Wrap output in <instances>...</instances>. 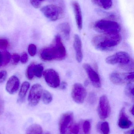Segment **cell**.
I'll return each mask as SVG.
<instances>
[{
    "instance_id": "1",
    "label": "cell",
    "mask_w": 134,
    "mask_h": 134,
    "mask_svg": "<svg viewBox=\"0 0 134 134\" xmlns=\"http://www.w3.org/2000/svg\"><path fill=\"white\" fill-rule=\"evenodd\" d=\"M67 55V51L61 37L57 35L55 36L52 45L42 51L40 56L44 61H50L63 60L66 58Z\"/></svg>"
},
{
    "instance_id": "2",
    "label": "cell",
    "mask_w": 134,
    "mask_h": 134,
    "mask_svg": "<svg viewBox=\"0 0 134 134\" xmlns=\"http://www.w3.org/2000/svg\"><path fill=\"white\" fill-rule=\"evenodd\" d=\"M122 40V37L119 33L102 34L94 37L92 43L98 50L109 51L112 50L118 46Z\"/></svg>"
},
{
    "instance_id": "3",
    "label": "cell",
    "mask_w": 134,
    "mask_h": 134,
    "mask_svg": "<svg viewBox=\"0 0 134 134\" xmlns=\"http://www.w3.org/2000/svg\"><path fill=\"white\" fill-rule=\"evenodd\" d=\"M106 63L109 64H119L121 67L126 69L133 68V61L128 53L126 52H119L106 59Z\"/></svg>"
},
{
    "instance_id": "4",
    "label": "cell",
    "mask_w": 134,
    "mask_h": 134,
    "mask_svg": "<svg viewBox=\"0 0 134 134\" xmlns=\"http://www.w3.org/2000/svg\"><path fill=\"white\" fill-rule=\"evenodd\" d=\"M93 27L97 32L102 34H116L121 30L117 22L108 20H100L94 24Z\"/></svg>"
},
{
    "instance_id": "5",
    "label": "cell",
    "mask_w": 134,
    "mask_h": 134,
    "mask_svg": "<svg viewBox=\"0 0 134 134\" xmlns=\"http://www.w3.org/2000/svg\"><path fill=\"white\" fill-rule=\"evenodd\" d=\"M41 12L47 19L52 21L60 19L64 15V10L61 6L55 4L46 5L41 8Z\"/></svg>"
},
{
    "instance_id": "6",
    "label": "cell",
    "mask_w": 134,
    "mask_h": 134,
    "mask_svg": "<svg viewBox=\"0 0 134 134\" xmlns=\"http://www.w3.org/2000/svg\"><path fill=\"white\" fill-rule=\"evenodd\" d=\"M109 79L111 82L116 85L127 84L134 82L133 72L128 73L112 72L110 75Z\"/></svg>"
},
{
    "instance_id": "7",
    "label": "cell",
    "mask_w": 134,
    "mask_h": 134,
    "mask_svg": "<svg viewBox=\"0 0 134 134\" xmlns=\"http://www.w3.org/2000/svg\"><path fill=\"white\" fill-rule=\"evenodd\" d=\"M43 76L47 84L52 88L60 87V79L58 73L54 69H49L43 72Z\"/></svg>"
},
{
    "instance_id": "8",
    "label": "cell",
    "mask_w": 134,
    "mask_h": 134,
    "mask_svg": "<svg viewBox=\"0 0 134 134\" xmlns=\"http://www.w3.org/2000/svg\"><path fill=\"white\" fill-rule=\"evenodd\" d=\"M42 92L43 89L40 84L36 83L32 86L30 90L28 98L30 105L35 106L39 104L41 97Z\"/></svg>"
},
{
    "instance_id": "9",
    "label": "cell",
    "mask_w": 134,
    "mask_h": 134,
    "mask_svg": "<svg viewBox=\"0 0 134 134\" xmlns=\"http://www.w3.org/2000/svg\"><path fill=\"white\" fill-rule=\"evenodd\" d=\"M98 112L101 119L104 120L110 115L111 107L108 98L105 95H102L100 98L98 108Z\"/></svg>"
},
{
    "instance_id": "10",
    "label": "cell",
    "mask_w": 134,
    "mask_h": 134,
    "mask_svg": "<svg viewBox=\"0 0 134 134\" xmlns=\"http://www.w3.org/2000/svg\"><path fill=\"white\" fill-rule=\"evenodd\" d=\"M71 96L75 102L77 104H82L86 97V90L82 84L75 83L72 89Z\"/></svg>"
},
{
    "instance_id": "11",
    "label": "cell",
    "mask_w": 134,
    "mask_h": 134,
    "mask_svg": "<svg viewBox=\"0 0 134 134\" xmlns=\"http://www.w3.org/2000/svg\"><path fill=\"white\" fill-rule=\"evenodd\" d=\"M74 115L71 112L63 114L59 121V130L61 134H66L72 125Z\"/></svg>"
},
{
    "instance_id": "12",
    "label": "cell",
    "mask_w": 134,
    "mask_h": 134,
    "mask_svg": "<svg viewBox=\"0 0 134 134\" xmlns=\"http://www.w3.org/2000/svg\"><path fill=\"white\" fill-rule=\"evenodd\" d=\"M83 68L93 85L96 88L101 87V82L98 73L88 64H84Z\"/></svg>"
},
{
    "instance_id": "13",
    "label": "cell",
    "mask_w": 134,
    "mask_h": 134,
    "mask_svg": "<svg viewBox=\"0 0 134 134\" xmlns=\"http://www.w3.org/2000/svg\"><path fill=\"white\" fill-rule=\"evenodd\" d=\"M19 86L20 81L19 78L15 76H12L7 81L6 90L9 93L13 94L17 92Z\"/></svg>"
},
{
    "instance_id": "14",
    "label": "cell",
    "mask_w": 134,
    "mask_h": 134,
    "mask_svg": "<svg viewBox=\"0 0 134 134\" xmlns=\"http://www.w3.org/2000/svg\"><path fill=\"white\" fill-rule=\"evenodd\" d=\"M72 5L74 11L77 27L79 30H81L83 28V17L80 5L78 2L76 1H73L72 2Z\"/></svg>"
},
{
    "instance_id": "15",
    "label": "cell",
    "mask_w": 134,
    "mask_h": 134,
    "mask_svg": "<svg viewBox=\"0 0 134 134\" xmlns=\"http://www.w3.org/2000/svg\"><path fill=\"white\" fill-rule=\"evenodd\" d=\"M118 125L120 128L122 129H128L133 125V122L130 120L127 115L124 108H122L120 112Z\"/></svg>"
},
{
    "instance_id": "16",
    "label": "cell",
    "mask_w": 134,
    "mask_h": 134,
    "mask_svg": "<svg viewBox=\"0 0 134 134\" xmlns=\"http://www.w3.org/2000/svg\"><path fill=\"white\" fill-rule=\"evenodd\" d=\"M73 46L75 51L76 60L78 63H81L83 59L82 46L80 37L78 35L76 34L74 36Z\"/></svg>"
},
{
    "instance_id": "17",
    "label": "cell",
    "mask_w": 134,
    "mask_h": 134,
    "mask_svg": "<svg viewBox=\"0 0 134 134\" xmlns=\"http://www.w3.org/2000/svg\"><path fill=\"white\" fill-rule=\"evenodd\" d=\"M30 87V84L27 81L24 82L22 83L20 90L18 94L17 102L19 104L23 103L25 100V97Z\"/></svg>"
},
{
    "instance_id": "18",
    "label": "cell",
    "mask_w": 134,
    "mask_h": 134,
    "mask_svg": "<svg viewBox=\"0 0 134 134\" xmlns=\"http://www.w3.org/2000/svg\"><path fill=\"white\" fill-rule=\"evenodd\" d=\"M58 30L63 35L66 40H68L70 38L71 33V27L70 24L67 22L60 24L57 27Z\"/></svg>"
},
{
    "instance_id": "19",
    "label": "cell",
    "mask_w": 134,
    "mask_h": 134,
    "mask_svg": "<svg viewBox=\"0 0 134 134\" xmlns=\"http://www.w3.org/2000/svg\"><path fill=\"white\" fill-rule=\"evenodd\" d=\"M92 2L94 4L105 10L110 9L112 5V0H92Z\"/></svg>"
},
{
    "instance_id": "20",
    "label": "cell",
    "mask_w": 134,
    "mask_h": 134,
    "mask_svg": "<svg viewBox=\"0 0 134 134\" xmlns=\"http://www.w3.org/2000/svg\"><path fill=\"white\" fill-rule=\"evenodd\" d=\"M26 134H42V128L38 124H32L27 128ZM45 134H50L49 132H47Z\"/></svg>"
},
{
    "instance_id": "21",
    "label": "cell",
    "mask_w": 134,
    "mask_h": 134,
    "mask_svg": "<svg viewBox=\"0 0 134 134\" xmlns=\"http://www.w3.org/2000/svg\"><path fill=\"white\" fill-rule=\"evenodd\" d=\"M97 130L101 134H109L110 127L107 122H99L97 125Z\"/></svg>"
},
{
    "instance_id": "22",
    "label": "cell",
    "mask_w": 134,
    "mask_h": 134,
    "mask_svg": "<svg viewBox=\"0 0 134 134\" xmlns=\"http://www.w3.org/2000/svg\"><path fill=\"white\" fill-rule=\"evenodd\" d=\"M32 72L34 76L39 78H41L44 72V67L41 64H33Z\"/></svg>"
},
{
    "instance_id": "23",
    "label": "cell",
    "mask_w": 134,
    "mask_h": 134,
    "mask_svg": "<svg viewBox=\"0 0 134 134\" xmlns=\"http://www.w3.org/2000/svg\"><path fill=\"white\" fill-rule=\"evenodd\" d=\"M41 97L43 103L45 104H49L52 100V96L48 91H43Z\"/></svg>"
},
{
    "instance_id": "24",
    "label": "cell",
    "mask_w": 134,
    "mask_h": 134,
    "mask_svg": "<svg viewBox=\"0 0 134 134\" xmlns=\"http://www.w3.org/2000/svg\"><path fill=\"white\" fill-rule=\"evenodd\" d=\"M134 89L133 83H130L127 84L125 91L126 95L133 100L134 99Z\"/></svg>"
},
{
    "instance_id": "25",
    "label": "cell",
    "mask_w": 134,
    "mask_h": 134,
    "mask_svg": "<svg viewBox=\"0 0 134 134\" xmlns=\"http://www.w3.org/2000/svg\"><path fill=\"white\" fill-rule=\"evenodd\" d=\"M2 55V65H6L8 64L11 59V55L8 52H4Z\"/></svg>"
},
{
    "instance_id": "26",
    "label": "cell",
    "mask_w": 134,
    "mask_h": 134,
    "mask_svg": "<svg viewBox=\"0 0 134 134\" xmlns=\"http://www.w3.org/2000/svg\"><path fill=\"white\" fill-rule=\"evenodd\" d=\"M91 128V123L89 120H86L83 125V129L85 134H89Z\"/></svg>"
},
{
    "instance_id": "27",
    "label": "cell",
    "mask_w": 134,
    "mask_h": 134,
    "mask_svg": "<svg viewBox=\"0 0 134 134\" xmlns=\"http://www.w3.org/2000/svg\"><path fill=\"white\" fill-rule=\"evenodd\" d=\"M28 52L31 57H34L36 55L37 52V47L34 44H30L28 47Z\"/></svg>"
},
{
    "instance_id": "28",
    "label": "cell",
    "mask_w": 134,
    "mask_h": 134,
    "mask_svg": "<svg viewBox=\"0 0 134 134\" xmlns=\"http://www.w3.org/2000/svg\"><path fill=\"white\" fill-rule=\"evenodd\" d=\"M47 0H30L31 5L35 8H38L41 7L42 3Z\"/></svg>"
},
{
    "instance_id": "29",
    "label": "cell",
    "mask_w": 134,
    "mask_h": 134,
    "mask_svg": "<svg viewBox=\"0 0 134 134\" xmlns=\"http://www.w3.org/2000/svg\"><path fill=\"white\" fill-rule=\"evenodd\" d=\"M32 66H33V64H31L28 66L27 69L26 76L28 79L30 80L33 79L34 76L32 72Z\"/></svg>"
},
{
    "instance_id": "30",
    "label": "cell",
    "mask_w": 134,
    "mask_h": 134,
    "mask_svg": "<svg viewBox=\"0 0 134 134\" xmlns=\"http://www.w3.org/2000/svg\"><path fill=\"white\" fill-rule=\"evenodd\" d=\"M69 131L72 134H78L79 131V125L77 124L72 125Z\"/></svg>"
},
{
    "instance_id": "31",
    "label": "cell",
    "mask_w": 134,
    "mask_h": 134,
    "mask_svg": "<svg viewBox=\"0 0 134 134\" xmlns=\"http://www.w3.org/2000/svg\"><path fill=\"white\" fill-rule=\"evenodd\" d=\"M7 76V72L4 70L0 71V83L4 82L6 79Z\"/></svg>"
},
{
    "instance_id": "32",
    "label": "cell",
    "mask_w": 134,
    "mask_h": 134,
    "mask_svg": "<svg viewBox=\"0 0 134 134\" xmlns=\"http://www.w3.org/2000/svg\"><path fill=\"white\" fill-rule=\"evenodd\" d=\"M11 59L14 64H17L20 60V57L19 55L17 54H14L11 56Z\"/></svg>"
},
{
    "instance_id": "33",
    "label": "cell",
    "mask_w": 134,
    "mask_h": 134,
    "mask_svg": "<svg viewBox=\"0 0 134 134\" xmlns=\"http://www.w3.org/2000/svg\"><path fill=\"white\" fill-rule=\"evenodd\" d=\"M8 45V41L6 39H0V48L6 49Z\"/></svg>"
},
{
    "instance_id": "34",
    "label": "cell",
    "mask_w": 134,
    "mask_h": 134,
    "mask_svg": "<svg viewBox=\"0 0 134 134\" xmlns=\"http://www.w3.org/2000/svg\"><path fill=\"white\" fill-rule=\"evenodd\" d=\"M28 60V55L26 53H24L20 57V60L22 64H25Z\"/></svg>"
},
{
    "instance_id": "35",
    "label": "cell",
    "mask_w": 134,
    "mask_h": 134,
    "mask_svg": "<svg viewBox=\"0 0 134 134\" xmlns=\"http://www.w3.org/2000/svg\"><path fill=\"white\" fill-rule=\"evenodd\" d=\"M67 84L65 82H62L61 84H60V88L61 90H65L67 88Z\"/></svg>"
},
{
    "instance_id": "36",
    "label": "cell",
    "mask_w": 134,
    "mask_h": 134,
    "mask_svg": "<svg viewBox=\"0 0 134 134\" xmlns=\"http://www.w3.org/2000/svg\"><path fill=\"white\" fill-rule=\"evenodd\" d=\"M134 130L133 129V130L126 131L124 133V134H134Z\"/></svg>"
},
{
    "instance_id": "37",
    "label": "cell",
    "mask_w": 134,
    "mask_h": 134,
    "mask_svg": "<svg viewBox=\"0 0 134 134\" xmlns=\"http://www.w3.org/2000/svg\"><path fill=\"white\" fill-rule=\"evenodd\" d=\"M2 65V53L0 52V67Z\"/></svg>"
},
{
    "instance_id": "38",
    "label": "cell",
    "mask_w": 134,
    "mask_h": 134,
    "mask_svg": "<svg viewBox=\"0 0 134 134\" xmlns=\"http://www.w3.org/2000/svg\"><path fill=\"white\" fill-rule=\"evenodd\" d=\"M134 107L133 105V106H132V108H131L130 109V112L131 113V114H132V115H134Z\"/></svg>"
}]
</instances>
